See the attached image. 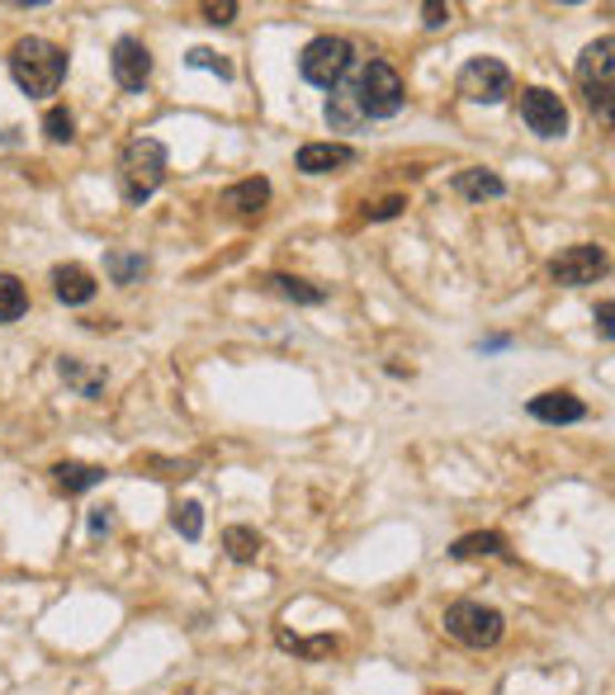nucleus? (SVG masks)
<instances>
[{"mask_svg": "<svg viewBox=\"0 0 615 695\" xmlns=\"http://www.w3.org/2000/svg\"><path fill=\"white\" fill-rule=\"evenodd\" d=\"M10 76L24 95H58V85L66 81V52L48 39H20L10 48Z\"/></svg>", "mask_w": 615, "mask_h": 695, "instance_id": "nucleus-1", "label": "nucleus"}, {"mask_svg": "<svg viewBox=\"0 0 615 695\" xmlns=\"http://www.w3.org/2000/svg\"><path fill=\"white\" fill-rule=\"evenodd\" d=\"M166 181V147L156 137H133L119 156V190L129 204H147Z\"/></svg>", "mask_w": 615, "mask_h": 695, "instance_id": "nucleus-2", "label": "nucleus"}, {"mask_svg": "<svg viewBox=\"0 0 615 695\" xmlns=\"http://www.w3.org/2000/svg\"><path fill=\"white\" fill-rule=\"evenodd\" d=\"M350 67H356V48H350V39L322 33V39H312L304 48V58H298V76H304L308 85H322V91H337Z\"/></svg>", "mask_w": 615, "mask_h": 695, "instance_id": "nucleus-3", "label": "nucleus"}, {"mask_svg": "<svg viewBox=\"0 0 615 695\" xmlns=\"http://www.w3.org/2000/svg\"><path fill=\"white\" fill-rule=\"evenodd\" d=\"M445 634L464 648H492L506 634V620L483 601H454L445 611Z\"/></svg>", "mask_w": 615, "mask_h": 695, "instance_id": "nucleus-4", "label": "nucleus"}, {"mask_svg": "<svg viewBox=\"0 0 615 695\" xmlns=\"http://www.w3.org/2000/svg\"><path fill=\"white\" fill-rule=\"evenodd\" d=\"M356 104L365 119H393L402 110V76L389 62H369L356 81Z\"/></svg>", "mask_w": 615, "mask_h": 695, "instance_id": "nucleus-5", "label": "nucleus"}, {"mask_svg": "<svg viewBox=\"0 0 615 695\" xmlns=\"http://www.w3.org/2000/svg\"><path fill=\"white\" fill-rule=\"evenodd\" d=\"M454 91L473 104H502L512 95V71H506L498 58H469L454 76Z\"/></svg>", "mask_w": 615, "mask_h": 695, "instance_id": "nucleus-6", "label": "nucleus"}, {"mask_svg": "<svg viewBox=\"0 0 615 695\" xmlns=\"http://www.w3.org/2000/svg\"><path fill=\"white\" fill-rule=\"evenodd\" d=\"M611 39H596L583 52V67H577V81H583V95H587V110L602 114V123L611 119Z\"/></svg>", "mask_w": 615, "mask_h": 695, "instance_id": "nucleus-7", "label": "nucleus"}, {"mask_svg": "<svg viewBox=\"0 0 615 695\" xmlns=\"http://www.w3.org/2000/svg\"><path fill=\"white\" fill-rule=\"evenodd\" d=\"M521 119H525V129H531L535 137H564L568 133V104L558 100L554 91H544V85L521 91Z\"/></svg>", "mask_w": 615, "mask_h": 695, "instance_id": "nucleus-8", "label": "nucleus"}, {"mask_svg": "<svg viewBox=\"0 0 615 695\" xmlns=\"http://www.w3.org/2000/svg\"><path fill=\"white\" fill-rule=\"evenodd\" d=\"M606 246H596V242H577V246H568L564 256H554V265H550V275L558 279V284H568V289H577V284H596L606 275Z\"/></svg>", "mask_w": 615, "mask_h": 695, "instance_id": "nucleus-9", "label": "nucleus"}, {"mask_svg": "<svg viewBox=\"0 0 615 695\" xmlns=\"http://www.w3.org/2000/svg\"><path fill=\"white\" fill-rule=\"evenodd\" d=\"M110 67H114V81L123 91H143L152 81V52L143 39H119L110 52Z\"/></svg>", "mask_w": 615, "mask_h": 695, "instance_id": "nucleus-10", "label": "nucleus"}, {"mask_svg": "<svg viewBox=\"0 0 615 695\" xmlns=\"http://www.w3.org/2000/svg\"><path fill=\"white\" fill-rule=\"evenodd\" d=\"M350 162H356V147H346V142H304L298 147V171L304 175H327Z\"/></svg>", "mask_w": 615, "mask_h": 695, "instance_id": "nucleus-11", "label": "nucleus"}, {"mask_svg": "<svg viewBox=\"0 0 615 695\" xmlns=\"http://www.w3.org/2000/svg\"><path fill=\"white\" fill-rule=\"evenodd\" d=\"M95 275L85 270V265H58L52 270V294H58V303H66V308H81V303L95 298Z\"/></svg>", "mask_w": 615, "mask_h": 695, "instance_id": "nucleus-12", "label": "nucleus"}, {"mask_svg": "<svg viewBox=\"0 0 615 695\" xmlns=\"http://www.w3.org/2000/svg\"><path fill=\"white\" fill-rule=\"evenodd\" d=\"M525 412H531L535 421H550V426H573V421L587 417V402L573 398V394H540V398H531Z\"/></svg>", "mask_w": 615, "mask_h": 695, "instance_id": "nucleus-13", "label": "nucleus"}, {"mask_svg": "<svg viewBox=\"0 0 615 695\" xmlns=\"http://www.w3.org/2000/svg\"><path fill=\"white\" fill-rule=\"evenodd\" d=\"M270 204V181H260V175H252V181H237L223 190V208L242 213V218H252V213H260Z\"/></svg>", "mask_w": 615, "mask_h": 695, "instance_id": "nucleus-14", "label": "nucleus"}, {"mask_svg": "<svg viewBox=\"0 0 615 695\" xmlns=\"http://www.w3.org/2000/svg\"><path fill=\"white\" fill-rule=\"evenodd\" d=\"M52 483H58L66 497H76V492H91L104 483V469L100 463H81V459H62L58 469H52Z\"/></svg>", "mask_w": 615, "mask_h": 695, "instance_id": "nucleus-15", "label": "nucleus"}, {"mask_svg": "<svg viewBox=\"0 0 615 695\" xmlns=\"http://www.w3.org/2000/svg\"><path fill=\"white\" fill-rule=\"evenodd\" d=\"M260 289L289 298V303H304V308L327 303V289H318V284H308V279H294V275H266V279H260Z\"/></svg>", "mask_w": 615, "mask_h": 695, "instance_id": "nucleus-16", "label": "nucleus"}, {"mask_svg": "<svg viewBox=\"0 0 615 695\" xmlns=\"http://www.w3.org/2000/svg\"><path fill=\"white\" fill-rule=\"evenodd\" d=\"M327 123H331V129H341V133H350V129H360V123H365L360 104H356V85H337V91H331Z\"/></svg>", "mask_w": 615, "mask_h": 695, "instance_id": "nucleus-17", "label": "nucleus"}, {"mask_svg": "<svg viewBox=\"0 0 615 695\" xmlns=\"http://www.w3.org/2000/svg\"><path fill=\"white\" fill-rule=\"evenodd\" d=\"M454 194H464V200H502L506 185H502V175H492V171H460L454 175Z\"/></svg>", "mask_w": 615, "mask_h": 695, "instance_id": "nucleus-18", "label": "nucleus"}, {"mask_svg": "<svg viewBox=\"0 0 615 695\" xmlns=\"http://www.w3.org/2000/svg\"><path fill=\"white\" fill-rule=\"evenodd\" d=\"M58 374L76 388L81 398H100V394H104V384H110V379H104V369H85L81 360H72V355H62V360H58Z\"/></svg>", "mask_w": 615, "mask_h": 695, "instance_id": "nucleus-19", "label": "nucleus"}, {"mask_svg": "<svg viewBox=\"0 0 615 695\" xmlns=\"http://www.w3.org/2000/svg\"><path fill=\"white\" fill-rule=\"evenodd\" d=\"M275 644L285 648V653H298V657H308V663H318V657H331V653H337V638H331V634H312V638H298V634H289V630H279V634H275Z\"/></svg>", "mask_w": 615, "mask_h": 695, "instance_id": "nucleus-20", "label": "nucleus"}, {"mask_svg": "<svg viewBox=\"0 0 615 695\" xmlns=\"http://www.w3.org/2000/svg\"><path fill=\"white\" fill-rule=\"evenodd\" d=\"M223 549H227V559H233V563H256L260 549H266V540H260L256 530H246V525H227L223 530Z\"/></svg>", "mask_w": 615, "mask_h": 695, "instance_id": "nucleus-21", "label": "nucleus"}, {"mask_svg": "<svg viewBox=\"0 0 615 695\" xmlns=\"http://www.w3.org/2000/svg\"><path fill=\"white\" fill-rule=\"evenodd\" d=\"M492 554H506V540L498 530L464 534V540H454V549H450V559H492Z\"/></svg>", "mask_w": 615, "mask_h": 695, "instance_id": "nucleus-22", "label": "nucleus"}, {"mask_svg": "<svg viewBox=\"0 0 615 695\" xmlns=\"http://www.w3.org/2000/svg\"><path fill=\"white\" fill-rule=\"evenodd\" d=\"M104 270H110L114 284H137L147 275V256L143 252H110L104 256Z\"/></svg>", "mask_w": 615, "mask_h": 695, "instance_id": "nucleus-23", "label": "nucleus"}, {"mask_svg": "<svg viewBox=\"0 0 615 695\" xmlns=\"http://www.w3.org/2000/svg\"><path fill=\"white\" fill-rule=\"evenodd\" d=\"M24 308H29L24 284L14 279V275H0V327H6V323H20Z\"/></svg>", "mask_w": 615, "mask_h": 695, "instance_id": "nucleus-24", "label": "nucleus"}, {"mask_svg": "<svg viewBox=\"0 0 615 695\" xmlns=\"http://www.w3.org/2000/svg\"><path fill=\"white\" fill-rule=\"evenodd\" d=\"M43 137H48V142H72V137H76L72 110H62V104H58V110H48V114H43Z\"/></svg>", "mask_w": 615, "mask_h": 695, "instance_id": "nucleus-25", "label": "nucleus"}, {"mask_svg": "<svg viewBox=\"0 0 615 695\" xmlns=\"http://www.w3.org/2000/svg\"><path fill=\"white\" fill-rule=\"evenodd\" d=\"M171 525L185 534V540H199L204 534V507L199 502H181L175 507V515H171Z\"/></svg>", "mask_w": 615, "mask_h": 695, "instance_id": "nucleus-26", "label": "nucleus"}, {"mask_svg": "<svg viewBox=\"0 0 615 695\" xmlns=\"http://www.w3.org/2000/svg\"><path fill=\"white\" fill-rule=\"evenodd\" d=\"M189 67H195V71H218V76L227 81V76H233V62H227V58H218V52L214 48H189V58H185Z\"/></svg>", "mask_w": 615, "mask_h": 695, "instance_id": "nucleus-27", "label": "nucleus"}, {"mask_svg": "<svg viewBox=\"0 0 615 695\" xmlns=\"http://www.w3.org/2000/svg\"><path fill=\"white\" fill-rule=\"evenodd\" d=\"M421 24H427V29H445L450 24V6H435V0H431V6H421Z\"/></svg>", "mask_w": 615, "mask_h": 695, "instance_id": "nucleus-28", "label": "nucleus"}, {"mask_svg": "<svg viewBox=\"0 0 615 695\" xmlns=\"http://www.w3.org/2000/svg\"><path fill=\"white\" fill-rule=\"evenodd\" d=\"M233 14H237L233 0H223V6H204V20L208 24H233Z\"/></svg>", "mask_w": 615, "mask_h": 695, "instance_id": "nucleus-29", "label": "nucleus"}, {"mask_svg": "<svg viewBox=\"0 0 615 695\" xmlns=\"http://www.w3.org/2000/svg\"><path fill=\"white\" fill-rule=\"evenodd\" d=\"M91 530H95V534L114 530V507H95V511H91Z\"/></svg>", "mask_w": 615, "mask_h": 695, "instance_id": "nucleus-30", "label": "nucleus"}, {"mask_svg": "<svg viewBox=\"0 0 615 695\" xmlns=\"http://www.w3.org/2000/svg\"><path fill=\"white\" fill-rule=\"evenodd\" d=\"M398 208H402V200H398V194H393V200H383L379 208H365V213H369V218H393V213H398Z\"/></svg>", "mask_w": 615, "mask_h": 695, "instance_id": "nucleus-31", "label": "nucleus"}, {"mask_svg": "<svg viewBox=\"0 0 615 695\" xmlns=\"http://www.w3.org/2000/svg\"><path fill=\"white\" fill-rule=\"evenodd\" d=\"M596 327H602V336L611 341V303H602V308H596Z\"/></svg>", "mask_w": 615, "mask_h": 695, "instance_id": "nucleus-32", "label": "nucleus"}]
</instances>
